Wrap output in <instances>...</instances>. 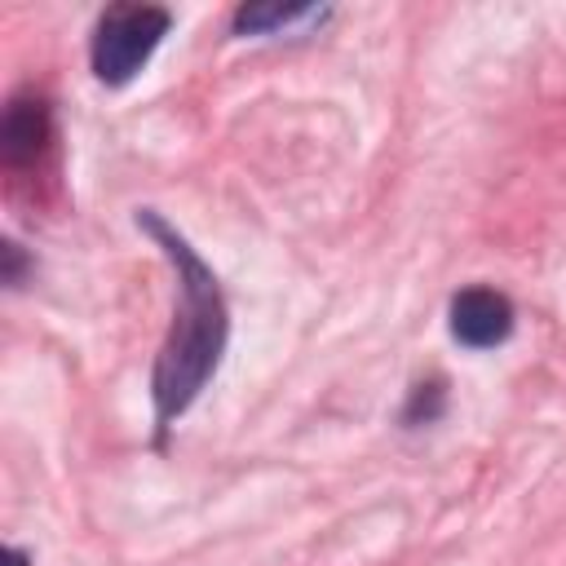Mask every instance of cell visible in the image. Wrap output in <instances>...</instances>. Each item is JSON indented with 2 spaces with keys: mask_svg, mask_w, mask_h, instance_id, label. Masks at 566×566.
Returning a JSON list of instances; mask_svg holds the SVG:
<instances>
[{
  "mask_svg": "<svg viewBox=\"0 0 566 566\" xmlns=\"http://www.w3.org/2000/svg\"><path fill=\"white\" fill-rule=\"evenodd\" d=\"M438 411H442V385L433 380V385H416V394H411L402 420H407V424H420V420H433Z\"/></svg>",
  "mask_w": 566,
  "mask_h": 566,
  "instance_id": "cell-6",
  "label": "cell"
},
{
  "mask_svg": "<svg viewBox=\"0 0 566 566\" xmlns=\"http://www.w3.org/2000/svg\"><path fill=\"white\" fill-rule=\"evenodd\" d=\"M513 332V305L495 287H464L451 296V336L469 349H491L509 340Z\"/></svg>",
  "mask_w": 566,
  "mask_h": 566,
  "instance_id": "cell-3",
  "label": "cell"
},
{
  "mask_svg": "<svg viewBox=\"0 0 566 566\" xmlns=\"http://www.w3.org/2000/svg\"><path fill=\"white\" fill-rule=\"evenodd\" d=\"M301 18H318V9H310V4H283V0H274V4H243L234 13V31L239 35H270V31H283V27L301 22Z\"/></svg>",
  "mask_w": 566,
  "mask_h": 566,
  "instance_id": "cell-5",
  "label": "cell"
},
{
  "mask_svg": "<svg viewBox=\"0 0 566 566\" xmlns=\"http://www.w3.org/2000/svg\"><path fill=\"white\" fill-rule=\"evenodd\" d=\"M4 562H9V566H31V557H27L22 548H4Z\"/></svg>",
  "mask_w": 566,
  "mask_h": 566,
  "instance_id": "cell-8",
  "label": "cell"
},
{
  "mask_svg": "<svg viewBox=\"0 0 566 566\" xmlns=\"http://www.w3.org/2000/svg\"><path fill=\"white\" fill-rule=\"evenodd\" d=\"M137 226L164 248V256L177 270V310L168 323V336L159 345L155 371H150V402H155V424L168 429L208 385L226 354V296L212 274V265L150 208L137 212Z\"/></svg>",
  "mask_w": 566,
  "mask_h": 566,
  "instance_id": "cell-1",
  "label": "cell"
},
{
  "mask_svg": "<svg viewBox=\"0 0 566 566\" xmlns=\"http://www.w3.org/2000/svg\"><path fill=\"white\" fill-rule=\"evenodd\" d=\"M49 142V106L40 97H13L0 119V155L9 168L31 164Z\"/></svg>",
  "mask_w": 566,
  "mask_h": 566,
  "instance_id": "cell-4",
  "label": "cell"
},
{
  "mask_svg": "<svg viewBox=\"0 0 566 566\" xmlns=\"http://www.w3.org/2000/svg\"><path fill=\"white\" fill-rule=\"evenodd\" d=\"M168 22L159 4H111L93 31V75L111 88L128 84L168 35Z\"/></svg>",
  "mask_w": 566,
  "mask_h": 566,
  "instance_id": "cell-2",
  "label": "cell"
},
{
  "mask_svg": "<svg viewBox=\"0 0 566 566\" xmlns=\"http://www.w3.org/2000/svg\"><path fill=\"white\" fill-rule=\"evenodd\" d=\"M0 256H4V283L18 287V283H22V248H18L13 239H4V243H0Z\"/></svg>",
  "mask_w": 566,
  "mask_h": 566,
  "instance_id": "cell-7",
  "label": "cell"
}]
</instances>
